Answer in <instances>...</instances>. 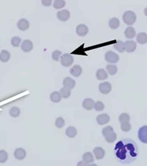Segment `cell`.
Returning <instances> with one entry per match:
<instances>
[{
  "label": "cell",
  "mask_w": 147,
  "mask_h": 166,
  "mask_svg": "<svg viewBox=\"0 0 147 166\" xmlns=\"http://www.w3.org/2000/svg\"><path fill=\"white\" fill-rule=\"evenodd\" d=\"M118 161L122 164H130L136 160L139 150L136 143L130 139H122L116 143L113 149Z\"/></svg>",
  "instance_id": "6da1fadb"
},
{
  "label": "cell",
  "mask_w": 147,
  "mask_h": 166,
  "mask_svg": "<svg viewBox=\"0 0 147 166\" xmlns=\"http://www.w3.org/2000/svg\"><path fill=\"white\" fill-rule=\"evenodd\" d=\"M136 15L134 12L131 10H127L122 15V19L124 22L127 25H132L136 21Z\"/></svg>",
  "instance_id": "7a4b0ae2"
},
{
  "label": "cell",
  "mask_w": 147,
  "mask_h": 166,
  "mask_svg": "<svg viewBox=\"0 0 147 166\" xmlns=\"http://www.w3.org/2000/svg\"><path fill=\"white\" fill-rule=\"evenodd\" d=\"M74 62V57L69 53H65L61 57V63L64 67H69Z\"/></svg>",
  "instance_id": "3957f363"
},
{
  "label": "cell",
  "mask_w": 147,
  "mask_h": 166,
  "mask_svg": "<svg viewBox=\"0 0 147 166\" xmlns=\"http://www.w3.org/2000/svg\"><path fill=\"white\" fill-rule=\"evenodd\" d=\"M105 58L107 62L111 63H117L120 59L119 56L116 52L111 51V50H109V51H107L106 52V54L105 55Z\"/></svg>",
  "instance_id": "277c9868"
},
{
  "label": "cell",
  "mask_w": 147,
  "mask_h": 166,
  "mask_svg": "<svg viewBox=\"0 0 147 166\" xmlns=\"http://www.w3.org/2000/svg\"><path fill=\"white\" fill-rule=\"evenodd\" d=\"M138 138L143 143L147 144V125H143L138 130Z\"/></svg>",
  "instance_id": "5b68a950"
},
{
  "label": "cell",
  "mask_w": 147,
  "mask_h": 166,
  "mask_svg": "<svg viewBox=\"0 0 147 166\" xmlns=\"http://www.w3.org/2000/svg\"><path fill=\"white\" fill-rule=\"evenodd\" d=\"M124 47L125 51L127 52H133L135 50L137 44L134 41L128 40L124 43Z\"/></svg>",
  "instance_id": "8992f818"
},
{
  "label": "cell",
  "mask_w": 147,
  "mask_h": 166,
  "mask_svg": "<svg viewBox=\"0 0 147 166\" xmlns=\"http://www.w3.org/2000/svg\"><path fill=\"white\" fill-rule=\"evenodd\" d=\"M98 89H99V91L101 92L102 94H107L109 93L111 90V84L109 82H103L101 83L98 86Z\"/></svg>",
  "instance_id": "52a82bcc"
},
{
  "label": "cell",
  "mask_w": 147,
  "mask_h": 166,
  "mask_svg": "<svg viewBox=\"0 0 147 166\" xmlns=\"http://www.w3.org/2000/svg\"><path fill=\"white\" fill-rule=\"evenodd\" d=\"M21 49L25 52H29L33 49V43L29 39H26L21 44Z\"/></svg>",
  "instance_id": "ba28073f"
},
{
  "label": "cell",
  "mask_w": 147,
  "mask_h": 166,
  "mask_svg": "<svg viewBox=\"0 0 147 166\" xmlns=\"http://www.w3.org/2000/svg\"><path fill=\"white\" fill-rule=\"evenodd\" d=\"M57 18L61 21H66L70 17V13L67 10H62L61 11H59L56 14Z\"/></svg>",
  "instance_id": "9c48e42d"
},
{
  "label": "cell",
  "mask_w": 147,
  "mask_h": 166,
  "mask_svg": "<svg viewBox=\"0 0 147 166\" xmlns=\"http://www.w3.org/2000/svg\"><path fill=\"white\" fill-rule=\"evenodd\" d=\"M76 34L80 37H84L85 35H87V33L89 32L88 27L85 24H80V25L77 26L76 29Z\"/></svg>",
  "instance_id": "30bf717a"
},
{
  "label": "cell",
  "mask_w": 147,
  "mask_h": 166,
  "mask_svg": "<svg viewBox=\"0 0 147 166\" xmlns=\"http://www.w3.org/2000/svg\"><path fill=\"white\" fill-rule=\"evenodd\" d=\"M30 27V23L27 19H21L17 22V28L21 31H26Z\"/></svg>",
  "instance_id": "8fae6325"
},
{
  "label": "cell",
  "mask_w": 147,
  "mask_h": 166,
  "mask_svg": "<svg viewBox=\"0 0 147 166\" xmlns=\"http://www.w3.org/2000/svg\"><path fill=\"white\" fill-rule=\"evenodd\" d=\"M109 120H110V117L107 114H99L96 117V121L100 125L106 124L109 122Z\"/></svg>",
  "instance_id": "7c38bea8"
},
{
  "label": "cell",
  "mask_w": 147,
  "mask_h": 166,
  "mask_svg": "<svg viewBox=\"0 0 147 166\" xmlns=\"http://www.w3.org/2000/svg\"><path fill=\"white\" fill-rule=\"evenodd\" d=\"M63 85L64 87L69 88V89L72 90L75 87L76 81L74 80L73 79H72L71 77H65L63 81Z\"/></svg>",
  "instance_id": "4fadbf2b"
},
{
  "label": "cell",
  "mask_w": 147,
  "mask_h": 166,
  "mask_svg": "<svg viewBox=\"0 0 147 166\" xmlns=\"http://www.w3.org/2000/svg\"><path fill=\"white\" fill-rule=\"evenodd\" d=\"M14 156L17 160H23L26 156V152L23 148H19L15 150Z\"/></svg>",
  "instance_id": "5bb4252c"
},
{
  "label": "cell",
  "mask_w": 147,
  "mask_h": 166,
  "mask_svg": "<svg viewBox=\"0 0 147 166\" xmlns=\"http://www.w3.org/2000/svg\"><path fill=\"white\" fill-rule=\"evenodd\" d=\"M94 104H95V102H94L93 99L87 98V99H85L84 100H83L82 106L83 108H85V110H91L94 108Z\"/></svg>",
  "instance_id": "9a60e30c"
},
{
  "label": "cell",
  "mask_w": 147,
  "mask_h": 166,
  "mask_svg": "<svg viewBox=\"0 0 147 166\" xmlns=\"http://www.w3.org/2000/svg\"><path fill=\"white\" fill-rule=\"evenodd\" d=\"M83 69L79 65H75L73 66L69 70L70 74L75 77H78L82 74Z\"/></svg>",
  "instance_id": "2e32d148"
},
{
  "label": "cell",
  "mask_w": 147,
  "mask_h": 166,
  "mask_svg": "<svg viewBox=\"0 0 147 166\" xmlns=\"http://www.w3.org/2000/svg\"><path fill=\"white\" fill-rule=\"evenodd\" d=\"M94 154L97 160L102 159L105 155V150L100 147H96L94 149Z\"/></svg>",
  "instance_id": "e0dca14e"
},
{
  "label": "cell",
  "mask_w": 147,
  "mask_h": 166,
  "mask_svg": "<svg viewBox=\"0 0 147 166\" xmlns=\"http://www.w3.org/2000/svg\"><path fill=\"white\" fill-rule=\"evenodd\" d=\"M136 32L134 28L133 27H128L124 30V36L127 39H133L135 37Z\"/></svg>",
  "instance_id": "ac0fdd59"
},
{
  "label": "cell",
  "mask_w": 147,
  "mask_h": 166,
  "mask_svg": "<svg viewBox=\"0 0 147 166\" xmlns=\"http://www.w3.org/2000/svg\"><path fill=\"white\" fill-rule=\"evenodd\" d=\"M96 77H97L98 80H105L108 77V74H107V72L105 69L100 68L96 72Z\"/></svg>",
  "instance_id": "d6986e66"
},
{
  "label": "cell",
  "mask_w": 147,
  "mask_h": 166,
  "mask_svg": "<svg viewBox=\"0 0 147 166\" xmlns=\"http://www.w3.org/2000/svg\"><path fill=\"white\" fill-rule=\"evenodd\" d=\"M10 58V53L6 50H1L0 53V61L3 63L8 62Z\"/></svg>",
  "instance_id": "ffe728a7"
},
{
  "label": "cell",
  "mask_w": 147,
  "mask_h": 166,
  "mask_svg": "<svg viewBox=\"0 0 147 166\" xmlns=\"http://www.w3.org/2000/svg\"><path fill=\"white\" fill-rule=\"evenodd\" d=\"M65 134L69 138H74L77 134V130L73 126H69L65 130Z\"/></svg>",
  "instance_id": "44dd1931"
},
{
  "label": "cell",
  "mask_w": 147,
  "mask_h": 166,
  "mask_svg": "<svg viewBox=\"0 0 147 166\" xmlns=\"http://www.w3.org/2000/svg\"><path fill=\"white\" fill-rule=\"evenodd\" d=\"M120 20L116 17H113V18L111 19L109 21V25L111 29H117L118 28H119L120 26Z\"/></svg>",
  "instance_id": "7402d4cb"
},
{
  "label": "cell",
  "mask_w": 147,
  "mask_h": 166,
  "mask_svg": "<svg viewBox=\"0 0 147 166\" xmlns=\"http://www.w3.org/2000/svg\"><path fill=\"white\" fill-rule=\"evenodd\" d=\"M137 42L140 44H144L147 42V34L145 32H140L137 35Z\"/></svg>",
  "instance_id": "603a6c76"
},
{
  "label": "cell",
  "mask_w": 147,
  "mask_h": 166,
  "mask_svg": "<svg viewBox=\"0 0 147 166\" xmlns=\"http://www.w3.org/2000/svg\"><path fill=\"white\" fill-rule=\"evenodd\" d=\"M83 161H85V163H88V164H90L91 163L94 162V161L93 154H92L91 152H86V153L83 154Z\"/></svg>",
  "instance_id": "cb8c5ba5"
},
{
  "label": "cell",
  "mask_w": 147,
  "mask_h": 166,
  "mask_svg": "<svg viewBox=\"0 0 147 166\" xmlns=\"http://www.w3.org/2000/svg\"><path fill=\"white\" fill-rule=\"evenodd\" d=\"M50 100L54 103H58L61 100V96L60 92L54 91L50 94Z\"/></svg>",
  "instance_id": "d4e9b609"
},
{
  "label": "cell",
  "mask_w": 147,
  "mask_h": 166,
  "mask_svg": "<svg viewBox=\"0 0 147 166\" xmlns=\"http://www.w3.org/2000/svg\"><path fill=\"white\" fill-rule=\"evenodd\" d=\"M66 4L65 0H54L53 4V7L55 9H61L63 8Z\"/></svg>",
  "instance_id": "484cf974"
},
{
  "label": "cell",
  "mask_w": 147,
  "mask_h": 166,
  "mask_svg": "<svg viewBox=\"0 0 147 166\" xmlns=\"http://www.w3.org/2000/svg\"><path fill=\"white\" fill-rule=\"evenodd\" d=\"M60 92L61 97H63V98H65V99L68 98V97L71 95V90H70V89H69V88L65 87L61 88L60 92Z\"/></svg>",
  "instance_id": "4316f807"
},
{
  "label": "cell",
  "mask_w": 147,
  "mask_h": 166,
  "mask_svg": "<svg viewBox=\"0 0 147 166\" xmlns=\"http://www.w3.org/2000/svg\"><path fill=\"white\" fill-rule=\"evenodd\" d=\"M113 48L116 50H117L119 52H123L124 51V43L122 41H118L113 45Z\"/></svg>",
  "instance_id": "83f0119b"
},
{
  "label": "cell",
  "mask_w": 147,
  "mask_h": 166,
  "mask_svg": "<svg viewBox=\"0 0 147 166\" xmlns=\"http://www.w3.org/2000/svg\"><path fill=\"white\" fill-rule=\"evenodd\" d=\"M20 109L17 107H12L11 108V109L10 110L9 114L10 116L12 117H14V118H16V117H18L20 114Z\"/></svg>",
  "instance_id": "f1b7e54d"
},
{
  "label": "cell",
  "mask_w": 147,
  "mask_h": 166,
  "mask_svg": "<svg viewBox=\"0 0 147 166\" xmlns=\"http://www.w3.org/2000/svg\"><path fill=\"white\" fill-rule=\"evenodd\" d=\"M118 120H119V122L120 123L129 122V121H130V116L127 113H122L119 116Z\"/></svg>",
  "instance_id": "f546056e"
},
{
  "label": "cell",
  "mask_w": 147,
  "mask_h": 166,
  "mask_svg": "<svg viewBox=\"0 0 147 166\" xmlns=\"http://www.w3.org/2000/svg\"><path fill=\"white\" fill-rule=\"evenodd\" d=\"M106 68L107 70V71L111 75H114L117 73L118 71V68L117 66L115 65H112V64H110V65H107L106 66Z\"/></svg>",
  "instance_id": "4dcf8cb0"
},
{
  "label": "cell",
  "mask_w": 147,
  "mask_h": 166,
  "mask_svg": "<svg viewBox=\"0 0 147 166\" xmlns=\"http://www.w3.org/2000/svg\"><path fill=\"white\" fill-rule=\"evenodd\" d=\"M113 131V128L111 127V126L109 125V126H107V127L104 128L102 130V134L104 137L108 136L109 134H110L111 133H112Z\"/></svg>",
  "instance_id": "1f68e13d"
},
{
  "label": "cell",
  "mask_w": 147,
  "mask_h": 166,
  "mask_svg": "<svg viewBox=\"0 0 147 166\" xmlns=\"http://www.w3.org/2000/svg\"><path fill=\"white\" fill-rule=\"evenodd\" d=\"M10 41H11V44L14 47H19L21 44V39L19 37H13Z\"/></svg>",
  "instance_id": "d6a6232c"
},
{
  "label": "cell",
  "mask_w": 147,
  "mask_h": 166,
  "mask_svg": "<svg viewBox=\"0 0 147 166\" xmlns=\"http://www.w3.org/2000/svg\"><path fill=\"white\" fill-rule=\"evenodd\" d=\"M116 138H117V137H116V134L114 132H113L112 133H111L110 134H109L108 136L105 137L106 141H107L108 143H113L114 141L116 140Z\"/></svg>",
  "instance_id": "836d02e7"
},
{
  "label": "cell",
  "mask_w": 147,
  "mask_h": 166,
  "mask_svg": "<svg viewBox=\"0 0 147 166\" xmlns=\"http://www.w3.org/2000/svg\"><path fill=\"white\" fill-rule=\"evenodd\" d=\"M55 125L57 128H62L65 125L64 119L61 117L56 118L55 121Z\"/></svg>",
  "instance_id": "e575fe53"
},
{
  "label": "cell",
  "mask_w": 147,
  "mask_h": 166,
  "mask_svg": "<svg viewBox=\"0 0 147 166\" xmlns=\"http://www.w3.org/2000/svg\"><path fill=\"white\" fill-rule=\"evenodd\" d=\"M8 159V153L5 150H0V163H5Z\"/></svg>",
  "instance_id": "d590c367"
},
{
  "label": "cell",
  "mask_w": 147,
  "mask_h": 166,
  "mask_svg": "<svg viewBox=\"0 0 147 166\" xmlns=\"http://www.w3.org/2000/svg\"><path fill=\"white\" fill-rule=\"evenodd\" d=\"M61 55H62V52H61V51H60V50H54L53 52H52V59H53V60L58 61L59 60V59H60Z\"/></svg>",
  "instance_id": "8d00e7d4"
},
{
  "label": "cell",
  "mask_w": 147,
  "mask_h": 166,
  "mask_svg": "<svg viewBox=\"0 0 147 166\" xmlns=\"http://www.w3.org/2000/svg\"><path fill=\"white\" fill-rule=\"evenodd\" d=\"M120 128L123 132H129L131 129V125L129 122L120 123Z\"/></svg>",
  "instance_id": "74e56055"
},
{
  "label": "cell",
  "mask_w": 147,
  "mask_h": 166,
  "mask_svg": "<svg viewBox=\"0 0 147 166\" xmlns=\"http://www.w3.org/2000/svg\"><path fill=\"white\" fill-rule=\"evenodd\" d=\"M104 103L101 102V101H97V102H96L95 104H94V108H95L96 111H102L104 109Z\"/></svg>",
  "instance_id": "f35d334b"
},
{
  "label": "cell",
  "mask_w": 147,
  "mask_h": 166,
  "mask_svg": "<svg viewBox=\"0 0 147 166\" xmlns=\"http://www.w3.org/2000/svg\"><path fill=\"white\" fill-rule=\"evenodd\" d=\"M52 2V0H41V3L44 6L48 7V6H51Z\"/></svg>",
  "instance_id": "ab89813d"
},
{
  "label": "cell",
  "mask_w": 147,
  "mask_h": 166,
  "mask_svg": "<svg viewBox=\"0 0 147 166\" xmlns=\"http://www.w3.org/2000/svg\"><path fill=\"white\" fill-rule=\"evenodd\" d=\"M78 165H90L89 164H88V163H85V161H80V162H79L78 163Z\"/></svg>",
  "instance_id": "60d3db41"
},
{
  "label": "cell",
  "mask_w": 147,
  "mask_h": 166,
  "mask_svg": "<svg viewBox=\"0 0 147 166\" xmlns=\"http://www.w3.org/2000/svg\"><path fill=\"white\" fill-rule=\"evenodd\" d=\"M144 15H145L147 17V7L144 9Z\"/></svg>",
  "instance_id": "b9f144b4"
}]
</instances>
